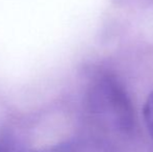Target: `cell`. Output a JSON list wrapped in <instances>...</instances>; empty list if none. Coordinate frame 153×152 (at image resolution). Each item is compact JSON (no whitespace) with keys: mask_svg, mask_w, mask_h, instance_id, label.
<instances>
[{"mask_svg":"<svg viewBox=\"0 0 153 152\" xmlns=\"http://www.w3.org/2000/svg\"><path fill=\"white\" fill-rule=\"evenodd\" d=\"M90 105L94 113L107 120L109 126L129 131L133 127V110L125 90L111 74L95 78L89 93Z\"/></svg>","mask_w":153,"mask_h":152,"instance_id":"1","label":"cell"},{"mask_svg":"<svg viewBox=\"0 0 153 152\" xmlns=\"http://www.w3.org/2000/svg\"><path fill=\"white\" fill-rule=\"evenodd\" d=\"M143 114L147 129L149 131L151 138L153 139V92L148 96L147 100H146Z\"/></svg>","mask_w":153,"mask_h":152,"instance_id":"2","label":"cell"}]
</instances>
